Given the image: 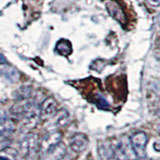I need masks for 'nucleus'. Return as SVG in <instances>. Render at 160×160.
Returning a JSON list of instances; mask_svg holds the SVG:
<instances>
[{
    "mask_svg": "<svg viewBox=\"0 0 160 160\" xmlns=\"http://www.w3.org/2000/svg\"><path fill=\"white\" fill-rule=\"evenodd\" d=\"M130 142L137 159H144L146 156V145L148 142L147 134L143 131L135 132L130 136Z\"/></svg>",
    "mask_w": 160,
    "mask_h": 160,
    "instance_id": "3",
    "label": "nucleus"
},
{
    "mask_svg": "<svg viewBox=\"0 0 160 160\" xmlns=\"http://www.w3.org/2000/svg\"><path fill=\"white\" fill-rule=\"evenodd\" d=\"M147 2L152 6H160V0H147Z\"/></svg>",
    "mask_w": 160,
    "mask_h": 160,
    "instance_id": "17",
    "label": "nucleus"
},
{
    "mask_svg": "<svg viewBox=\"0 0 160 160\" xmlns=\"http://www.w3.org/2000/svg\"><path fill=\"white\" fill-rule=\"evenodd\" d=\"M0 160H17V152L11 148L0 150Z\"/></svg>",
    "mask_w": 160,
    "mask_h": 160,
    "instance_id": "15",
    "label": "nucleus"
},
{
    "mask_svg": "<svg viewBox=\"0 0 160 160\" xmlns=\"http://www.w3.org/2000/svg\"><path fill=\"white\" fill-rule=\"evenodd\" d=\"M152 160H160V158H158V159H152Z\"/></svg>",
    "mask_w": 160,
    "mask_h": 160,
    "instance_id": "19",
    "label": "nucleus"
},
{
    "mask_svg": "<svg viewBox=\"0 0 160 160\" xmlns=\"http://www.w3.org/2000/svg\"><path fill=\"white\" fill-rule=\"evenodd\" d=\"M106 8L108 10L109 14L111 16L118 21L119 23L124 24L126 22V16H125V13H124V10L122 9V7L116 2V1H113V0H108L106 1Z\"/></svg>",
    "mask_w": 160,
    "mask_h": 160,
    "instance_id": "9",
    "label": "nucleus"
},
{
    "mask_svg": "<svg viewBox=\"0 0 160 160\" xmlns=\"http://www.w3.org/2000/svg\"><path fill=\"white\" fill-rule=\"evenodd\" d=\"M13 129L12 119L8 117L7 114L0 110V135L10 132Z\"/></svg>",
    "mask_w": 160,
    "mask_h": 160,
    "instance_id": "12",
    "label": "nucleus"
},
{
    "mask_svg": "<svg viewBox=\"0 0 160 160\" xmlns=\"http://www.w3.org/2000/svg\"><path fill=\"white\" fill-rule=\"evenodd\" d=\"M39 119H40V105H38L33 100V102L28 107L21 120L23 123V128L28 130L34 128L37 125Z\"/></svg>",
    "mask_w": 160,
    "mask_h": 160,
    "instance_id": "4",
    "label": "nucleus"
},
{
    "mask_svg": "<svg viewBox=\"0 0 160 160\" xmlns=\"http://www.w3.org/2000/svg\"><path fill=\"white\" fill-rule=\"evenodd\" d=\"M55 49H56V51L59 54L64 55V56L70 55L72 52L71 43H70L66 39H60L59 41L56 43V48H55Z\"/></svg>",
    "mask_w": 160,
    "mask_h": 160,
    "instance_id": "13",
    "label": "nucleus"
},
{
    "mask_svg": "<svg viewBox=\"0 0 160 160\" xmlns=\"http://www.w3.org/2000/svg\"><path fill=\"white\" fill-rule=\"evenodd\" d=\"M19 151L25 158H32L39 152V139L37 134L28 133L20 141Z\"/></svg>",
    "mask_w": 160,
    "mask_h": 160,
    "instance_id": "2",
    "label": "nucleus"
},
{
    "mask_svg": "<svg viewBox=\"0 0 160 160\" xmlns=\"http://www.w3.org/2000/svg\"><path fill=\"white\" fill-rule=\"evenodd\" d=\"M62 141V133L57 130L48 132L39 141V154L45 152L49 148L55 146L56 144Z\"/></svg>",
    "mask_w": 160,
    "mask_h": 160,
    "instance_id": "5",
    "label": "nucleus"
},
{
    "mask_svg": "<svg viewBox=\"0 0 160 160\" xmlns=\"http://www.w3.org/2000/svg\"><path fill=\"white\" fill-rule=\"evenodd\" d=\"M98 153L101 160H117L110 142H101L98 145Z\"/></svg>",
    "mask_w": 160,
    "mask_h": 160,
    "instance_id": "10",
    "label": "nucleus"
},
{
    "mask_svg": "<svg viewBox=\"0 0 160 160\" xmlns=\"http://www.w3.org/2000/svg\"><path fill=\"white\" fill-rule=\"evenodd\" d=\"M115 157L117 160H136L133 147L130 142V138L121 137L118 139H114L110 142Z\"/></svg>",
    "mask_w": 160,
    "mask_h": 160,
    "instance_id": "1",
    "label": "nucleus"
},
{
    "mask_svg": "<svg viewBox=\"0 0 160 160\" xmlns=\"http://www.w3.org/2000/svg\"><path fill=\"white\" fill-rule=\"evenodd\" d=\"M57 112V102L53 97H48L40 104V119L49 120Z\"/></svg>",
    "mask_w": 160,
    "mask_h": 160,
    "instance_id": "7",
    "label": "nucleus"
},
{
    "mask_svg": "<svg viewBox=\"0 0 160 160\" xmlns=\"http://www.w3.org/2000/svg\"><path fill=\"white\" fill-rule=\"evenodd\" d=\"M97 104H98V106L99 107H101V108H108L109 107V105L107 103V101L105 100L102 96H99L97 98Z\"/></svg>",
    "mask_w": 160,
    "mask_h": 160,
    "instance_id": "16",
    "label": "nucleus"
},
{
    "mask_svg": "<svg viewBox=\"0 0 160 160\" xmlns=\"http://www.w3.org/2000/svg\"><path fill=\"white\" fill-rule=\"evenodd\" d=\"M7 63V60L6 58L4 57V55H2L0 53V64H6Z\"/></svg>",
    "mask_w": 160,
    "mask_h": 160,
    "instance_id": "18",
    "label": "nucleus"
},
{
    "mask_svg": "<svg viewBox=\"0 0 160 160\" xmlns=\"http://www.w3.org/2000/svg\"><path fill=\"white\" fill-rule=\"evenodd\" d=\"M66 146L61 141L45 152L40 153V160H62L66 156Z\"/></svg>",
    "mask_w": 160,
    "mask_h": 160,
    "instance_id": "6",
    "label": "nucleus"
},
{
    "mask_svg": "<svg viewBox=\"0 0 160 160\" xmlns=\"http://www.w3.org/2000/svg\"><path fill=\"white\" fill-rule=\"evenodd\" d=\"M49 120H52V124L56 127L64 126V125L67 124L68 120H69V113L67 110L61 109L55 113L54 116Z\"/></svg>",
    "mask_w": 160,
    "mask_h": 160,
    "instance_id": "11",
    "label": "nucleus"
},
{
    "mask_svg": "<svg viewBox=\"0 0 160 160\" xmlns=\"http://www.w3.org/2000/svg\"><path fill=\"white\" fill-rule=\"evenodd\" d=\"M32 94H33V90L31 87L23 86V87H20L16 91L15 97H16L17 101H20V100H27L32 97Z\"/></svg>",
    "mask_w": 160,
    "mask_h": 160,
    "instance_id": "14",
    "label": "nucleus"
},
{
    "mask_svg": "<svg viewBox=\"0 0 160 160\" xmlns=\"http://www.w3.org/2000/svg\"><path fill=\"white\" fill-rule=\"evenodd\" d=\"M89 140L86 134L76 133L70 139V147L76 153H81L87 148Z\"/></svg>",
    "mask_w": 160,
    "mask_h": 160,
    "instance_id": "8",
    "label": "nucleus"
}]
</instances>
